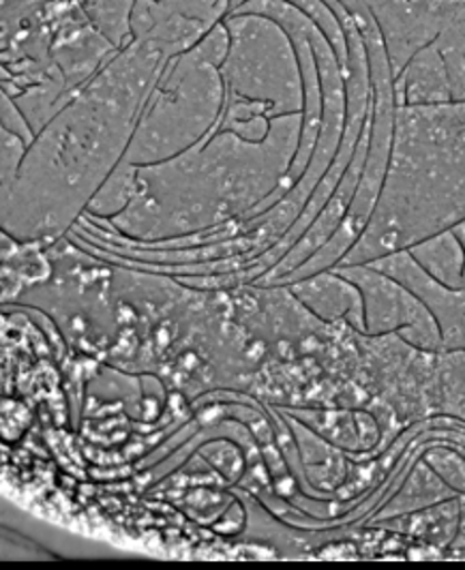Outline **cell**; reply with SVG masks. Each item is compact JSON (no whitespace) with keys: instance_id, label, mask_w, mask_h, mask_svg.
<instances>
[{"instance_id":"cell-1","label":"cell","mask_w":465,"mask_h":570,"mask_svg":"<svg viewBox=\"0 0 465 570\" xmlns=\"http://www.w3.org/2000/svg\"><path fill=\"white\" fill-rule=\"evenodd\" d=\"M224 24L230 43L221 62L226 95L215 131L263 142L275 118L303 115L300 62L290 35L266 16L230 13Z\"/></svg>"},{"instance_id":"cell-2","label":"cell","mask_w":465,"mask_h":570,"mask_svg":"<svg viewBox=\"0 0 465 570\" xmlns=\"http://www.w3.org/2000/svg\"><path fill=\"white\" fill-rule=\"evenodd\" d=\"M228 43V29L219 22L202 41L166 62L122 157L125 166L168 161L215 131L224 110L221 62Z\"/></svg>"},{"instance_id":"cell-3","label":"cell","mask_w":465,"mask_h":570,"mask_svg":"<svg viewBox=\"0 0 465 570\" xmlns=\"http://www.w3.org/2000/svg\"><path fill=\"white\" fill-rule=\"evenodd\" d=\"M333 271L348 277L360 289L367 337L397 335L421 352H442V335L436 317L406 285L388 277L372 264L333 266Z\"/></svg>"},{"instance_id":"cell-4","label":"cell","mask_w":465,"mask_h":570,"mask_svg":"<svg viewBox=\"0 0 465 570\" xmlns=\"http://www.w3.org/2000/svg\"><path fill=\"white\" fill-rule=\"evenodd\" d=\"M378 24L393 76L407 60L465 20V0H360Z\"/></svg>"},{"instance_id":"cell-5","label":"cell","mask_w":465,"mask_h":570,"mask_svg":"<svg viewBox=\"0 0 465 570\" xmlns=\"http://www.w3.org/2000/svg\"><path fill=\"white\" fill-rule=\"evenodd\" d=\"M228 16V0H136L131 35L176 57L202 41Z\"/></svg>"},{"instance_id":"cell-6","label":"cell","mask_w":465,"mask_h":570,"mask_svg":"<svg viewBox=\"0 0 465 570\" xmlns=\"http://www.w3.org/2000/svg\"><path fill=\"white\" fill-rule=\"evenodd\" d=\"M367 264L406 285L412 294L423 301L439 326L442 352L465 350V285L448 287L439 284L418 266L407 249H397Z\"/></svg>"},{"instance_id":"cell-7","label":"cell","mask_w":465,"mask_h":570,"mask_svg":"<svg viewBox=\"0 0 465 570\" xmlns=\"http://www.w3.org/2000/svg\"><path fill=\"white\" fill-rule=\"evenodd\" d=\"M291 294L307 305V309L320 320H348L365 335V307L363 294L354 282L337 271H321L303 277L291 285Z\"/></svg>"},{"instance_id":"cell-8","label":"cell","mask_w":465,"mask_h":570,"mask_svg":"<svg viewBox=\"0 0 465 570\" xmlns=\"http://www.w3.org/2000/svg\"><path fill=\"white\" fill-rule=\"evenodd\" d=\"M451 76L437 41L416 52L395 76L397 106H434L451 104Z\"/></svg>"},{"instance_id":"cell-9","label":"cell","mask_w":465,"mask_h":570,"mask_svg":"<svg viewBox=\"0 0 465 570\" xmlns=\"http://www.w3.org/2000/svg\"><path fill=\"white\" fill-rule=\"evenodd\" d=\"M409 256L418 262V266L432 275L439 284L448 287L465 285V254L462 240L455 229H442L414 245L406 247Z\"/></svg>"},{"instance_id":"cell-10","label":"cell","mask_w":465,"mask_h":570,"mask_svg":"<svg viewBox=\"0 0 465 570\" xmlns=\"http://www.w3.org/2000/svg\"><path fill=\"white\" fill-rule=\"evenodd\" d=\"M453 495H459V493H455L451 487L446 485L429 468V463L421 456L414 472H409L402 491L384 507V511L378 517L384 521V519L399 517V514L416 513L427 507H434L442 500H448Z\"/></svg>"},{"instance_id":"cell-11","label":"cell","mask_w":465,"mask_h":570,"mask_svg":"<svg viewBox=\"0 0 465 570\" xmlns=\"http://www.w3.org/2000/svg\"><path fill=\"white\" fill-rule=\"evenodd\" d=\"M462 498L464 495H453L448 500H442L434 507H427L416 513L399 514V519L406 521L402 528L407 534L416 537L418 541L429 544V547H446L453 542L457 534L459 525V511H462ZM393 519V517H390Z\"/></svg>"},{"instance_id":"cell-12","label":"cell","mask_w":465,"mask_h":570,"mask_svg":"<svg viewBox=\"0 0 465 570\" xmlns=\"http://www.w3.org/2000/svg\"><path fill=\"white\" fill-rule=\"evenodd\" d=\"M88 18L101 30L118 50L131 43V13L136 0H80Z\"/></svg>"},{"instance_id":"cell-13","label":"cell","mask_w":465,"mask_h":570,"mask_svg":"<svg viewBox=\"0 0 465 570\" xmlns=\"http://www.w3.org/2000/svg\"><path fill=\"white\" fill-rule=\"evenodd\" d=\"M298 11H303L326 37V41L330 43V48L335 50V55L339 58L342 69H346L348 65V37L344 24L339 20V16L335 13V9L330 4H326L324 0H288Z\"/></svg>"},{"instance_id":"cell-14","label":"cell","mask_w":465,"mask_h":570,"mask_svg":"<svg viewBox=\"0 0 465 570\" xmlns=\"http://www.w3.org/2000/svg\"><path fill=\"white\" fill-rule=\"evenodd\" d=\"M423 459L455 493L465 495V455L451 449H432Z\"/></svg>"},{"instance_id":"cell-15","label":"cell","mask_w":465,"mask_h":570,"mask_svg":"<svg viewBox=\"0 0 465 570\" xmlns=\"http://www.w3.org/2000/svg\"><path fill=\"white\" fill-rule=\"evenodd\" d=\"M448 553H465V495L462 498V511H459V525L453 542L448 544Z\"/></svg>"},{"instance_id":"cell-16","label":"cell","mask_w":465,"mask_h":570,"mask_svg":"<svg viewBox=\"0 0 465 570\" xmlns=\"http://www.w3.org/2000/svg\"><path fill=\"white\" fill-rule=\"evenodd\" d=\"M228 2H230V13H233L238 7H243V4H247V2H251V0H228Z\"/></svg>"}]
</instances>
